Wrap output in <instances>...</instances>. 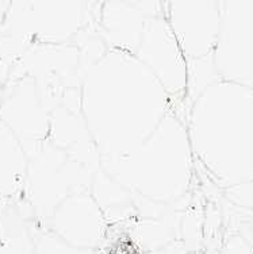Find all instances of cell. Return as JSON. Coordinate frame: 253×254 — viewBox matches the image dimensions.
Here are the masks:
<instances>
[{
	"mask_svg": "<svg viewBox=\"0 0 253 254\" xmlns=\"http://www.w3.org/2000/svg\"><path fill=\"white\" fill-rule=\"evenodd\" d=\"M33 254H95L93 249L75 248L68 242L56 237H45L34 245Z\"/></svg>",
	"mask_w": 253,
	"mask_h": 254,
	"instance_id": "1",
	"label": "cell"
},
{
	"mask_svg": "<svg viewBox=\"0 0 253 254\" xmlns=\"http://www.w3.org/2000/svg\"><path fill=\"white\" fill-rule=\"evenodd\" d=\"M222 254H253V249L248 245L234 242V244L228 245V248Z\"/></svg>",
	"mask_w": 253,
	"mask_h": 254,
	"instance_id": "2",
	"label": "cell"
}]
</instances>
